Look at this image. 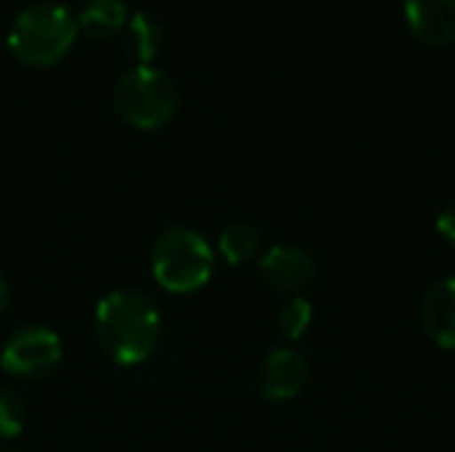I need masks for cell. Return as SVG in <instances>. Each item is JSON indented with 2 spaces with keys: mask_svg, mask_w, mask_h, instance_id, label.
I'll list each match as a JSON object with an SVG mask.
<instances>
[{
  "mask_svg": "<svg viewBox=\"0 0 455 452\" xmlns=\"http://www.w3.org/2000/svg\"><path fill=\"white\" fill-rule=\"evenodd\" d=\"M96 336L115 362L139 365L157 346L160 314L147 296L115 290L96 306Z\"/></svg>",
  "mask_w": 455,
  "mask_h": 452,
  "instance_id": "obj_1",
  "label": "cell"
},
{
  "mask_svg": "<svg viewBox=\"0 0 455 452\" xmlns=\"http://www.w3.org/2000/svg\"><path fill=\"white\" fill-rule=\"evenodd\" d=\"M77 16L59 3H35L13 19L8 51L27 67H51L61 61L77 40Z\"/></svg>",
  "mask_w": 455,
  "mask_h": 452,
  "instance_id": "obj_2",
  "label": "cell"
},
{
  "mask_svg": "<svg viewBox=\"0 0 455 452\" xmlns=\"http://www.w3.org/2000/svg\"><path fill=\"white\" fill-rule=\"evenodd\" d=\"M115 109L131 128L155 131L173 120L179 88L168 72L152 64H136L115 85Z\"/></svg>",
  "mask_w": 455,
  "mask_h": 452,
  "instance_id": "obj_3",
  "label": "cell"
},
{
  "mask_svg": "<svg viewBox=\"0 0 455 452\" xmlns=\"http://www.w3.org/2000/svg\"><path fill=\"white\" fill-rule=\"evenodd\" d=\"M152 274L171 293H192L213 274V250L195 229H168L152 245Z\"/></svg>",
  "mask_w": 455,
  "mask_h": 452,
  "instance_id": "obj_4",
  "label": "cell"
},
{
  "mask_svg": "<svg viewBox=\"0 0 455 452\" xmlns=\"http://www.w3.org/2000/svg\"><path fill=\"white\" fill-rule=\"evenodd\" d=\"M61 360V341L51 328L29 325L16 330L0 354L3 370L16 378H40L51 373Z\"/></svg>",
  "mask_w": 455,
  "mask_h": 452,
  "instance_id": "obj_5",
  "label": "cell"
},
{
  "mask_svg": "<svg viewBox=\"0 0 455 452\" xmlns=\"http://www.w3.org/2000/svg\"><path fill=\"white\" fill-rule=\"evenodd\" d=\"M309 381V362L296 349H275L259 370V389L272 402L293 400Z\"/></svg>",
  "mask_w": 455,
  "mask_h": 452,
  "instance_id": "obj_6",
  "label": "cell"
},
{
  "mask_svg": "<svg viewBox=\"0 0 455 452\" xmlns=\"http://www.w3.org/2000/svg\"><path fill=\"white\" fill-rule=\"evenodd\" d=\"M261 277L272 290L280 293H301L315 280V264L309 253L293 245H275L259 261Z\"/></svg>",
  "mask_w": 455,
  "mask_h": 452,
  "instance_id": "obj_7",
  "label": "cell"
},
{
  "mask_svg": "<svg viewBox=\"0 0 455 452\" xmlns=\"http://www.w3.org/2000/svg\"><path fill=\"white\" fill-rule=\"evenodd\" d=\"M405 19L421 43H455V0H405Z\"/></svg>",
  "mask_w": 455,
  "mask_h": 452,
  "instance_id": "obj_8",
  "label": "cell"
},
{
  "mask_svg": "<svg viewBox=\"0 0 455 452\" xmlns=\"http://www.w3.org/2000/svg\"><path fill=\"white\" fill-rule=\"evenodd\" d=\"M421 317L429 338L437 346L455 349V277H448L429 288Z\"/></svg>",
  "mask_w": 455,
  "mask_h": 452,
  "instance_id": "obj_9",
  "label": "cell"
},
{
  "mask_svg": "<svg viewBox=\"0 0 455 452\" xmlns=\"http://www.w3.org/2000/svg\"><path fill=\"white\" fill-rule=\"evenodd\" d=\"M128 13L123 0H88L77 13V27L93 40H107L125 29Z\"/></svg>",
  "mask_w": 455,
  "mask_h": 452,
  "instance_id": "obj_10",
  "label": "cell"
},
{
  "mask_svg": "<svg viewBox=\"0 0 455 452\" xmlns=\"http://www.w3.org/2000/svg\"><path fill=\"white\" fill-rule=\"evenodd\" d=\"M120 35L128 56H133L139 64H152L163 51V27L157 24L155 16L144 11H133Z\"/></svg>",
  "mask_w": 455,
  "mask_h": 452,
  "instance_id": "obj_11",
  "label": "cell"
},
{
  "mask_svg": "<svg viewBox=\"0 0 455 452\" xmlns=\"http://www.w3.org/2000/svg\"><path fill=\"white\" fill-rule=\"evenodd\" d=\"M259 248H261V234L256 226H251L245 221H235L219 234V253L232 266L251 261L259 253Z\"/></svg>",
  "mask_w": 455,
  "mask_h": 452,
  "instance_id": "obj_12",
  "label": "cell"
},
{
  "mask_svg": "<svg viewBox=\"0 0 455 452\" xmlns=\"http://www.w3.org/2000/svg\"><path fill=\"white\" fill-rule=\"evenodd\" d=\"M312 304L301 296L288 298L277 312V330L285 341H299L312 325Z\"/></svg>",
  "mask_w": 455,
  "mask_h": 452,
  "instance_id": "obj_13",
  "label": "cell"
},
{
  "mask_svg": "<svg viewBox=\"0 0 455 452\" xmlns=\"http://www.w3.org/2000/svg\"><path fill=\"white\" fill-rule=\"evenodd\" d=\"M27 421V410L19 394L11 389H0V440H13L21 434Z\"/></svg>",
  "mask_w": 455,
  "mask_h": 452,
  "instance_id": "obj_14",
  "label": "cell"
},
{
  "mask_svg": "<svg viewBox=\"0 0 455 452\" xmlns=\"http://www.w3.org/2000/svg\"><path fill=\"white\" fill-rule=\"evenodd\" d=\"M437 229H440V234L455 248V202L443 210V216L437 218Z\"/></svg>",
  "mask_w": 455,
  "mask_h": 452,
  "instance_id": "obj_15",
  "label": "cell"
},
{
  "mask_svg": "<svg viewBox=\"0 0 455 452\" xmlns=\"http://www.w3.org/2000/svg\"><path fill=\"white\" fill-rule=\"evenodd\" d=\"M8 301H11V290H8V282H5V277L0 274V314L8 309Z\"/></svg>",
  "mask_w": 455,
  "mask_h": 452,
  "instance_id": "obj_16",
  "label": "cell"
}]
</instances>
